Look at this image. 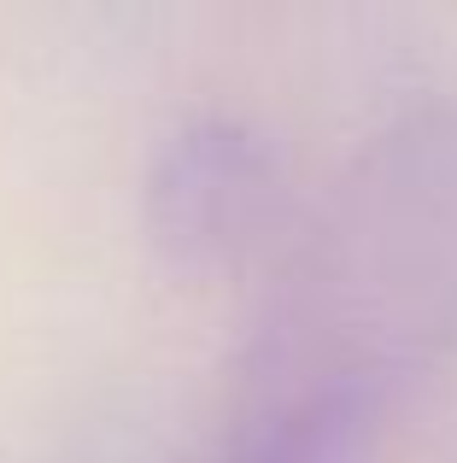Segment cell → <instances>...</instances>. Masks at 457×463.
Wrapping results in <instances>:
<instances>
[{"label":"cell","instance_id":"6da1fadb","mask_svg":"<svg viewBox=\"0 0 457 463\" xmlns=\"http://www.w3.org/2000/svg\"><path fill=\"white\" fill-rule=\"evenodd\" d=\"M457 340V100H416L358 153L247 358L405 393Z\"/></svg>","mask_w":457,"mask_h":463},{"label":"cell","instance_id":"3957f363","mask_svg":"<svg viewBox=\"0 0 457 463\" xmlns=\"http://www.w3.org/2000/svg\"><path fill=\"white\" fill-rule=\"evenodd\" d=\"M393 399L364 375L247 364L211 463H369Z\"/></svg>","mask_w":457,"mask_h":463},{"label":"cell","instance_id":"7a4b0ae2","mask_svg":"<svg viewBox=\"0 0 457 463\" xmlns=\"http://www.w3.org/2000/svg\"><path fill=\"white\" fill-rule=\"evenodd\" d=\"M282 212V158L240 118H188L153 158L147 229L182 270L247 259Z\"/></svg>","mask_w":457,"mask_h":463}]
</instances>
